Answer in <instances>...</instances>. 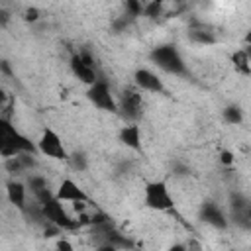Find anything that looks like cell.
I'll return each mask as SVG.
<instances>
[{
	"instance_id": "13",
	"label": "cell",
	"mask_w": 251,
	"mask_h": 251,
	"mask_svg": "<svg viewBox=\"0 0 251 251\" xmlns=\"http://www.w3.org/2000/svg\"><path fill=\"white\" fill-rule=\"evenodd\" d=\"M6 196L10 204H14L20 210H25V184L20 180H10L6 184Z\"/></svg>"
},
{
	"instance_id": "27",
	"label": "cell",
	"mask_w": 251,
	"mask_h": 251,
	"mask_svg": "<svg viewBox=\"0 0 251 251\" xmlns=\"http://www.w3.org/2000/svg\"><path fill=\"white\" fill-rule=\"evenodd\" d=\"M96 251H120V249L114 247V245H110V243H100V245L96 247Z\"/></svg>"
},
{
	"instance_id": "11",
	"label": "cell",
	"mask_w": 251,
	"mask_h": 251,
	"mask_svg": "<svg viewBox=\"0 0 251 251\" xmlns=\"http://www.w3.org/2000/svg\"><path fill=\"white\" fill-rule=\"evenodd\" d=\"M200 216H202V220H204L206 224H210V226H214V227H218V229H226V227H227V218H226V214H224L222 208L216 206L214 202H206V204L202 206Z\"/></svg>"
},
{
	"instance_id": "18",
	"label": "cell",
	"mask_w": 251,
	"mask_h": 251,
	"mask_svg": "<svg viewBox=\"0 0 251 251\" xmlns=\"http://www.w3.org/2000/svg\"><path fill=\"white\" fill-rule=\"evenodd\" d=\"M161 10H163V4L161 2H147V4H143V14L149 16V18L161 16Z\"/></svg>"
},
{
	"instance_id": "23",
	"label": "cell",
	"mask_w": 251,
	"mask_h": 251,
	"mask_svg": "<svg viewBox=\"0 0 251 251\" xmlns=\"http://www.w3.org/2000/svg\"><path fill=\"white\" fill-rule=\"evenodd\" d=\"M220 161H222L224 165H231V163L235 161V157H233V153H231V151L224 149V151H220Z\"/></svg>"
},
{
	"instance_id": "6",
	"label": "cell",
	"mask_w": 251,
	"mask_h": 251,
	"mask_svg": "<svg viewBox=\"0 0 251 251\" xmlns=\"http://www.w3.org/2000/svg\"><path fill=\"white\" fill-rule=\"evenodd\" d=\"M86 98H88L98 110L112 112V114L118 112V102H116V98H114V94H112L108 82H104V80H100V78H98L92 86H88Z\"/></svg>"
},
{
	"instance_id": "12",
	"label": "cell",
	"mask_w": 251,
	"mask_h": 251,
	"mask_svg": "<svg viewBox=\"0 0 251 251\" xmlns=\"http://www.w3.org/2000/svg\"><path fill=\"white\" fill-rule=\"evenodd\" d=\"M120 141L133 149V151H139L141 149V131H139V126L137 124H129V126H124L120 129Z\"/></svg>"
},
{
	"instance_id": "16",
	"label": "cell",
	"mask_w": 251,
	"mask_h": 251,
	"mask_svg": "<svg viewBox=\"0 0 251 251\" xmlns=\"http://www.w3.org/2000/svg\"><path fill=\"white\" fill-rule=\"evenodd\" d=\"M222 116H224V120H226L227 124H231V126H237V124H241V120H243V112H241L237 106H227V108L222 112Z\"/></svg>"
},
{
	"instance_id": "25",
	"label": "cell",
	"mask_w": 251,
	"mask_h": 251,
	"mask_svg": "<svg viewBox=\"0 0 251 251\" xmlns=\"http://www.w3.org/2000/svg\"><path fill=\"white\" fill-rule=\"evenodd\" d=\"M24 18H25V22H35V20H39V10L37 8H27Z\"/></svg>"
},
{
	"instance_id": "19",
	"label": "cell",
	"mask_w": 251,
	"mask_h": 251,
	"mask_svg": "<svg viewBox=\"0 0 251 251\" xmlns=\"http://www.w3.org/2000/svg\"><path fill=\"white\" fill-rule=\"evenodd\" d=\"M4 167H6V171L12 173V175H20V173H24V167H22V163H20L18 157H10V159H6Z\"/></svg>"
},
{
	"instance_id": "2",
	"label": "cell",
	"mask_w": 251,
	"mask_h": 251,
	"mask_svg": "<svg viewBox=\"0 0 251 251\" xmlns=\"http://www.w3.org/2000/svg\"><path fill=\"white\" fill-rule=\"evenodd\" d=\"M151 61L165 73L171 75H186V65L182 55L178 53V49L175 45H159L151 51Z\"/></svg>"
},
{
	"instance_id": "20",
	"label": "cell",
	"mask_w": 251,
	"mask_h": 251,
	"mask_svg": "<svg viewBox=\"0 0 251 251\" xmlns=\"http://www.w3.org/2000/svg\"><path fill=\"white\" fill-rule=\"evenodd\" d=\"M27 184H29V188L33 190V194L35 192H39V190H43V188H49L47 186V180L43 178V176H29V180H27Z\"/></svg>"
},
{
	"instance_id": "22",
	"label": "cell",
	"mask_w": 251,
	"mask_h": 251,
	"mask_svg": "<svg viewBox=\"0 0 251 251\" xmlns=\"http://www.w3.org/2000/svg\"><path fill=\"white\" fill-rule=\"evenodd\" d=\"M18 159H20V163H22L24 171H27V169L35 167V159H33V155H31V153H22V155H18Z\"/></svg>"
},
{
	"instance_id": "15",
	"label": "cell",
	"mask_w": 251,
	"mask_h": 251,
	"mask_svg": "<svg viewBox=\"0 0 251 251\" xmlns=\"http://www.w3.org/2000/svg\"><path fill=\"white\" fill-rule=\"evenodd\" d=\"M188 39L194 41V43H200V45L216 43V35L212 31H206V29H190L188 31Z\"/></svg>"
},
{
	"instance_id": "14",
	"label": "cell",
	"mask_w": 251,
	"mask_h": 251,
	"mask_svg": "<svg viewBox=\"0 0 251 251\" xmlns=\"http://www.w3.org/2000/svg\"><path fill=\"white\" fill-rule=\"evenodd\" d=\"M231 63H233L235 73H239L243 76H249L251 75V63H249V51L247 49H237L231 55Z\"/></svg>"
},
{
	"instance_id": "5",
	"label": "cell",
	"mask_w": 251,
	"mask_h": 251,
	"mask_svg": "<svg viewBox=\"0 0 251 251\" xmlns=\"http://www.w3.org/2000/svg\"><path fill=\"white\" fill-rule=\"evenodd\" d=\"M37 151L43 153L49 159H57V161H67L69 159V151L65 149L61 137L57 131H53L51 127H45L39 141H37Z\"/></svg>"
},
{
	"instance_id": "3",
	"label": "cell",
	"mask_w": 251,
	"mask_h": 251,
	"mask_svg": "<svg viewBox=\"0 0 251 251\" xmlns=\"http://www.w3.org/2000/svg\"><path fill=\"white\" fill-rule=\"evenodd\" d=\"M143 202L147 208L157 210V212H167L175 206V198L169 192V186L165 180H153L145 184L143 190Z\"/></svg>"
},
{
	"instance_id": "28",
	"label": "cell",
	"mask_w": 251,
	"mask_h": 251,
	"mask_svg": "<svg viewBox=\"0 0 251 251\" xmlns=\"http://www.w3.org/2000/svg\"><path fill=\"white\" fill-rule=\"evenodd\" d=\"M169 251H186V247H184L182 243H175V245L169 247Z\"/></svg>"
},
{
	"instance_id": "10",
	"label": "cell",
	"mask_w": 251,
	"mask_h": 251,
	"mask_svg": "<svg viewBox=\"0 0 251 251\" xmlns=\"http://www.w3.org/2000/svg\"><path fill=\"white\" fill-rule=\"evenodd\" d=\"M71 71H73V75H75L78 80H82V82L88 84V86H92V84L98 80L94 67H90L88 63H84V61L80 59V55H73V57H71Z\"/></svg>"
},
{
	"instance_id": "9",
	"label": "cell",
	"mask_w": 251,
	"mask_h": 251,
	"mask_svg": "<svg viewBox=\"0 0 251 251\" xmlns=\"http://www.w3.org/2000/svg\"><path fill=\"white\" fill-rule=\"evenodd\" d=\"M133 82L139 90H147V92H163V80L149 69H137L133 73Z\"/></svg>"
},
{
	"instance_id": "24",
	"label": "cell",
	"mask_w": 251,
	"mask_h": 251,
	"mask_svg": "<svg viewBox=\"0 0 251 251\" xmlns=\"http://www.w3.org/2000/svg\"><path fill=\"white\" fill-rule=\"evenodd\" d=\"M57 251H75V247H73V243L69 241V239H57Z\"/></svg>"
},
{
	"instance_id": "4",
	"label": "cell",
	"mask_w": 251,
	"mask_h": 251,
	"mask_svg": "<svg viewBox=\"0 0 251 251\" xmlns=\"http://www.w3.org/2000/svg\"><path fill=\"white\" fill-rule=\"evenodd\" d=\"M41 208V214H43V220L57 226L59 229H76L78 227V220H73L67 210L63 208V202H59L55 196L51 200H47L45 204H39Z\"/></svg>"
},
{
	"instance_id": "17",
	"label": "cell",
	"mask_w": 251,
	"mask_h": 251,
	"mask_svg": "<svg viewBox=\"0 0 251 251\" xmlns=\"http://www.w3.org/2000/svg\"><path fill=\"white\" fill-rule=\"evenodd\" d=\"M67 161L71 163V167L75 171H86V157L82 153H71Z\"/></svg>"
},
{
	"instance_id": "26",
	"label": "cell",
	"mask_w": 251,
	"mask_h": 251,
	"mask_svg": "<svg viewBox=\"0 0 251 251\" xmlns=\"http://www.w3.org/2000/svg\"><path fill=\"white\" fill-rule=\"evenodd\" d=\"M8 20H10V14H8L6 10H2V8H0V27H6Z\"/></svg>"
},
{
	"instance_id": "21",
	"label": "cell",
	"mask_w": 251,
	"mask_h": 251,
	"mask_svg": "<svg viewBox=\"0 0 251 251\" xmlns=\"http://www.w3.org/2000/svg\"><path fill=\"white\" fill-rule=\"evenodd\" d=\"M126 8H127L129 16H141V14H143V4H141V2L129 0V2H126Z\"/></svg>"
},
{
	"instance_id": "1",
	"label": "cell",
	"mask_w": 251,
	"mask_h": 251,
	"mask_svg": "<svg viewBox=\"0 0 251 251\" xmlns=\"http://www.w3.org/2000/svg\"><path fill=\"white\" fill-rule=\"evenodd\" d=\"M35 145L22 135L12 124L10 120H6L4 116H0V155L10 159V157H18L22 153H31L35 155Z\"/></svg>"
},
{
	"instance_id": "8",
	"label": "cell",
	"mask_w": 251,
	"mask_h": 251,
	"mask_svg": "<svg viewBox=\"0 0 251 251\" xmlns=\"http://www.w3.org/2000/svg\"><path fill=\"white\" fill-rule=\"evenodd\" d=\"M55 198L59 202H88V196L86 192L73 180V178H63L57 192H55Z\"/></svg>"
},
{
	"instance_id": "29",
	"label": "cell",
	"mask_w": 251,
	"mask_h": 251,
	"mask_svg": "<svg viewBox=\"0 0 251 251\" xmlns=\"http://www.w3.org/2000/svg\"><path fill=\"white\" fill-rule=\"evenodd\" d=\"M0 67H2V71H4L6 75H12V71H10V67H8V63H6V61H2V63H0Z\"/></svg>"
},
{
	"instance_id": "7",
	"label": "cell",
	"mask_w": 251,
	"mask_h": 251,
	"mask_svg": "<svg viewBox=\"0 0 251 251\" xmlns=\"http://www.w3.org/2000/svg\"><path fill=\"white\" fill-rule=\"evenodd\" d=\"M118 112L127 118V120H137L141 118V112H143V100H141V94L133 88H126L124 94H122V100L118 104Z\"/></svg>"
}]
</instances>
